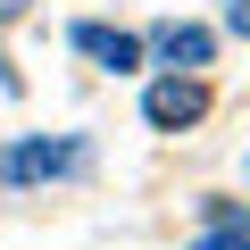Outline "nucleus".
Here are the masks:
<instances>
[{"label":"nucleus","instance_id":"5","mask_svg":"<svg viewBox=\"0 0 250 250\" xmlns=\"http://www.w3.org/2000/svg\"><path fill=\"white\" fill-rule=\"evenodd\" d=\"M192 250H250V233H242V225H208Z\"/></svg>","mask_w":250,"mask_h":250},{"label":"nucleus","instance_id":"3","mask_svg":"<svg viewBox=\"0 0 250 250\" xmlns=\"http://www.w3.org/2000/svg\"><path fill=\"white\" fill-rule=\"evenodd\" d=\"M92 67H108V75H125V67H142V34H125V25H75L67 34Z\"/></svg>","mask_w":250,"mask_h":250},{"label":"nucleus","instance_id":"6","mask_svg":"<svg viewBox=\"0 0 250 250\" xmlns=\"http://www.w3.org/2000/svg\"><path fill=\"white\" fill-rule=\"evenodd\" d=\"M225 34H250V0H225Z\"/></svg>","mask_w":250,"mask_h":250},{"label":"nucleus","instance_id":"2","mask_svg":"<svg viewBox=\"0 0 250 250\" xmlns=\"http://www.w3.org/2000/svg\"><path fill=\"white\" fill-rule=\"evenodd\" d=\"M142 117L159 125V134H184V125H200V117H208V83H200L192 67H175V75H159V83H150Z\"/></svg>","mask_w":250,"mask_h":250},{"label":"nucleus","instance_id":"7","mask_svg":"<svg viewBox=\"0 0 250 250\" xmlns=\"http://www.w3.org/2000/svg\"><path fill=\"white\" fill-rule=\"evenodd\" d=\"M17 9H25V0H0V25H9V17H17Z\"/></svg>","mask_w":250,"mask_h":250},{"label":"nucleus","instance_id":"1","mask_svg":"<svg viewBox=\"0 0 250 250\" xmlns=\"http://www.w3.org/2000/svg\"><path fill=\"white\" fill-rule=\"evenodd\" d=\"M83 167H92L83 142H50V134L0 142V184H59V175H83Z\"/></svg>","mask_w":250,"mask_h":250},{"label":"nucleus","instance_id":"4","mask_svg":"<svg viewBox=\"0 0 250 250\" xmlns=\"http://www.w3.org/2000/svg\"><path fill=\"white\" fill-rule=\"evenodd\" d=\"M150 50H159L167 67H208V59H217V34H208V25H184V17H167V25L150 34Z\"/></svg>","mask_w":250,"mask_h":250}]
</instances>
